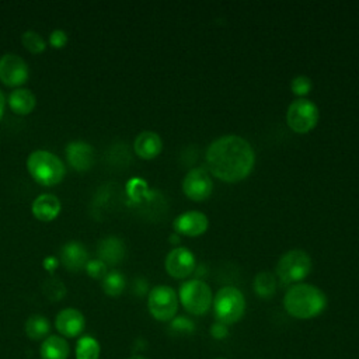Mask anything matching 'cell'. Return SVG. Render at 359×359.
Returning a JSON list of instances; mask_svg holds the SVG:
<instances>
[{
	"label": "cell",
	"instance_id": "obj_28",
	"mask_svg": "<svg viewBox=\"0 0 359 359\" xmlns=\"http://www.w3.org/2000/svg\"><path fill=\"white\" fill-rule=\"evenodd\" d=\"M313 88V83L310 80V77L304 76V74H300V76H296L293 77L292 83H290V90L294 95L303 98L304 95H307Z\"/></svg>",
	"mask_w": 359,
	"mask_h": 359
},
{
	"label": "cell",
	"instance_id": "obj_7",
	"mask_svg": "<svg viewBox=\"0 0 359 359\" xmlns=\"http://www.w3.org/2000/svg\"><path fill=\"white\" fill-rule=\"evenodd\" d=\"M178 294L167 285H157L147 293V309L157 321H171L177 316Z\"/></svg>",
	"mask_w": 359,
	"mask_h": 359
},
{
	"label": "cell",
	"instance_id": "obj_17",
	"mask_svg": "<svg viewBox=\"0 0 359 359\" xmlns=\"http://www.w3.org/2000/svg\"><path fill=\"white\" fill-rule=\"evenodd\" d=\"M133 150L136 156L143 160L156 158L163 150L161 137L153 130H143L136 136L133 142Z\"/></svg>",
	"mask_w": 359,
	"mask_h": 359
},
{
	"label": "cell",
	"instance_id": "obj_30",
	"mask_svg": "<svg viewBox=\"0 0 359 359\" xmlns=\"http://www.w3.org/2000/svg\"><path fill=\"white\" fill-rule=\"evenodd\" d=\"M87 275L93 279H101L108 273V266L98 258H93V259H88V262L84 266Z\"/></svg>",
	"mask_w": 359,
	"mask_h": 359
},
{
	"label": "cell",
	"instance_id": "obj_9",
	"mask_svg": "<svg viewBox=\"0 0 359 359\" xmlns=\"http://www.w3.org/2000/svg\"><path fill=\"white\" fill-rule=\"evenodd\" d=\"M29 77L27 62L17 53L0 56V81L8 87H21Z\"/></svg>",
	"mask_w": 359,
	"mask_h": 359
},
{
	"label": "cell",
	"instance_id": "obj_33",
	"mask_svg": "<svg viewBox=\"0 0 359 359\" xmlns=\"http://www.w3.org/2000/svg\"><path fill=\"white\" fill-rule=\"evenodd\" d=\"M133 290L136 294H144V293H149V285H147V280L143 279V278H137L133 280Z\"/></svg>",
	"mask_w": 359,
	"mask_h": 359
},
{
	"label": "cell",
	"instance_id": "obj_8",
	"mask_svg": "<svg viewBox=\"0 0 359 359\" xmlns=\"http://www.w3.org/2000/svg\"><path fill=\"white\" fill-rule=\"evenodd\" d=\"M320 112L317 105L307 98L294 100L286 111L287 126L299 135L309 133L318 122Z\"/></svg>",
	"mask_w": 359,
	"mask_h": 359
},
{
	"label": "cell",
	"instance_id": "obj_11",
	"mask_svg": "<svg viewBox=\"0 0 359 359\" xmlns=\"http://www.w3.org/2000/svg\"><path fill=\"white\" fill-rule=\"evenodd\" d=\"M164 266L170 276L175 279H185L196 269V261L188 248L175 247L167 254Z\"/></svg>",
	"mask_w": 359,
	"mask_h": 359
},
{
	"label": "cell",
	"instance_id": "obj_34",
	"mask_svg": "<svg viewBox=\"0 0 359 359\" xmlns=\"http://www.w3.org/2000/svg\"><path fill=\"white\" fill-rule=\"evenodd\" d=\"M42 265H43V268H45L48 272H53V271L57 268V265H59V258H56V257H53V255H49V257H46V258L42 261Z\"/></svg>",
	"mask_w": 359,
	"mask_h": 359
},
{
	"label": "cell",
	"instance_id": "obj_16",
	"mask_svg": "<svg viewBox=\"0 0 359 359\" xmlns=\"http://www.w3.org/2000/svg\"><path fill=\"white\" fill-rule=\"evenodd\" d=\"M126 247L122 238L116 236H107L97 243V258L107 266L118 265L125 259Z\"/></svg>",
	"mask_w": 359,
	"mask_h": 359
},
{
	"label": "cell",
	"instance_id": "obj_26",
	"mask_svg": "<svg viewBox=\"0 0 359 359\" xmlns=\"http://www.w3.org/2000/svg\"><path fill=\"white\" fill-rule=\"evenodd\" d=\"M126 192L132 202L140 203L142 201H144V198L149 195L150 191L147 188V184L142 178H132L126 184Z\"/></svg>",
	"mask_w": 359,
	"mask_h": 359
},
{
	"label": "cell",
	"instance_id": "obj_24",
	"mask_svg": "<svg viewBox=\"0 0 359 359\" xmlns=\"http://www.w3.org/2000/svg\"><path fill=\"white\" fill-rule=\"evenodd\" d=\"M101 285H102V290L105 294H108L111 297H116V296L122 294V292L126 286V280L121 272L108 271V273L102 278Z\"/></svg>",
	"mask_w": 359,
	"mask_h": 359
},
{
	"label": "cell",
	"instance_id": "obj_35",
	"mask_svg": "<svg viewBox=\"0 0 359 359\" xmlns=\"http://www.w3.org/2000/svg\"><path fill=\"white\" fill-rule=\"evenodd\" d=\"M4 108H6V97H4L3 91L0 90V119L3 118V114H4Z\"/></svg>",
	"mask_w": 359,
	"mask_h": 359
},
{
	"label": "cell",
	"instance_id": "obj_22",
	"mask_svg": "<svg viewBox=\"0 0 359 359\" xmlns=\"http://www.w3.org/2000/svg\"><path fill=\"white\" fill-rule=\"evenodd\" d=\"M254 292L257 296H259L261 299H269L273 296L275 290H276V279L275 275L268 272V271H262L258 272L257 276L254 278V283H252Z\"/></svg>",
	"mask_w": 359,
	"mask_h": 359
},
{
	"label": "cell",
	"instance_id": "obj_3",
	"mask_svg": "<svg viewBox=\"0 0 359 359\" xmlns=\"http://www.w3.org/2000/svg\"><path fill=\"white\" fill-rule=\"evenodd\" d=\"M27 170L32 180L43 187H53L63 181L66 165L60 157L48 150H34L27 158Z\"/></svg>",
	"mask_w": 359,
	"mask_h": 359
},
{
	"label": "cell",
	"instance_id": "obj_13",
	"mask_svg": "<svg viewBox=\"0 0 359 359\" xmlns=\"http://www.w3.org/2000/svg\"><path fill=\"white\" fill-rule=\"evenodd\" d=\"M172 227L177 234L198 237L208 230L209 219L201 210H188L175 217Z\"/></svg>",
	"mask_w": 359,
	"mask_h": 359
},
{
	"label": "cell",
	"instance_id": "obj_27",
	"mask_svg": "<svg viewBox=\"0 0 359 359\" xmlns=\"http://www.w3.org/2000/svg\"><path fill=\"white\" fill-rule=\"evenodd\" d=\"M42 289H43V294H45L49 300H52V302L60 300V299H63V296L66 294V287H65L63 282H62L60 279H57V278H49V279H46V280L43 282Z\"/></svg>",
	"mask_w": 359,
	"mask_h": 359
},
{
	"label": "cell",
	"instance_id": "obj_32",
	"mask_svg": "<svg viewBox=\"0 0 359 359\" xmlns=\"http://www.w3.org/2000/svg\"><path fill=\"white\" fill-rule=\"evenodd\" d=\"M210 335L213 339L216 341H222V339H226L229 337V325L220 323V321H215L212 325H210Z\"/></svg>",
	"mask_w": 359,
	"mask_h": 359
},
{
	"label": "cell",
	"instance_id": "obj_12",
	"mask_svg": "<svg viewBox=\"0 0 359 359\" xmlns=\"http://www.w3.org/2000/svg\"><path fill=\"white\" fill-rule=\"evenodd\" d=\"M66 160L76 171H88L95 161V151L93 146L84 140H73L66 144Z\"/></svg>",
	"mask_w": 359,
	"mask_h": 359
},
{
	"label": "cell",
	"instance_id": "obj_18",
	"mask_svg": "<svg viewBox=\"0 0 359 359\" xmlns=\"http://www.w3.org/2000/svg\"><path fill=\"white\" fill-rule=\"evenodd\" d=\"M60 210V201L53 194H41L34 199L31 205L32 215L41 222H52L59 216Z\"/></svg>",
	"mask_w": 359,
	"mask_h": 359
},
{
	"label": "cell",
	"instance_id": "obj_14",
	"mask_svg": "<svg viewBox=\"0 0 359 359\" xmlns=\"http://www.w3.org/2000/svg\"><path fill=\"white\" fill-rule=\"evenodd\" d=\"M55 327L60 337L76 338L84 331L86 318L80 310L74 307H66L56 314Z\"/></svg>",
	"mask_w": 359,
	"mask_h": 359
},
{
	"label": "cell",
	"instance_id": "obj_19",
	"mask_svg": "<svg viewBox=\"0 0 359 359\" xmlns=\"http://www.w3.org/2000/svg\"><path fill=\"white\" fill-rule=\"evenodd\" d=\"M6 102L14 114L28 115L34 111V108L36 105V98L31 90H28L25 87H18V88L11 90Z\"/></svg>",
	"mask_w": 359,
	"mask_h": 359
},
{
	"label": "cell",
	"instance_id": "obj_2",
	"mask_svg": "<svg viewBox=\"0 0 359 359\" xmlns=\"http://www.w3.org/2000/svg\"><path fill=\"white\" fill-rule=\"evenodd\" d=\"M283 307L297 320H310L320 316L327 307V296L310 283L292 285L283 296Z\"/></svg>",
	"mask_w": 359,
	"mask_h": 359
},
{
	"label": "cell",
	"instance_id": "obj_1",
	"mask_svg": "<svg viewBox=\"0 0 359 359\" xmlns=\"http://www.w3.org/2000/svg\"><path fill=\"white\" fill-rule=\"evenodd\" d=\"M209 172L229 184L245 180L255 164V151L248 140L237 135H224L213 140L206 150Z\"/></svg>",
	"mask_w": 359,
	"mask_h": 359
},
{
	"label": "cell",
	"instance_id": "obj_31",
	"mask_svg": "<svg viewBox=\"0 0 359 359\" xmlns=\"http://www.w3.org/2000/svg\"><path fill=\"white\" fill-rule=\"evenodd\" d=\"M67 41H69V36L63 29H53L49 35V45L55 49L63 48L67 43Z\"/></svg>",
	"mask_w": 359,
	"mask_h": 359
},
{
	"label": "cell",
	"instance_id": "obj_5",
	"mask_svg": "<svg viewBox=\"0 0 359 359\" xmlns=\"http://www.w3.org/2000/svg\"><path fill=\"white\" fill-rule=\"evenodd\" d=\"M178 300L188 313L203 316L212 306L213 294L209 285L202 279H189L180 286Z\"/></svg>",
	"mask_w": 359,
	"mask_h": 359
},
{
	"label": "cell",
	"instance_id": "obj_10",
	"mask_svg": "<svg viewBox=\"0 0 359 359\" xmlns=\"http://www.w3.org/2000/svg\"><path fill=\"white\" fill-rule=\"evenodd\" d=\"M182 191L191 201L202 202L208 199L213 191L210 174L201 167L189 170L182 180Z\"/></svg>",
	"mask_w": 359,
	"mask_h": 359
},
{
	"label": "cell",
	"instance_id": "obj_15",
	"mask_svg": "<svg viewBox=\"0 0 359 359\" xmlns=\"http://www.w3.org/2000/svg\"><path fill=\"white\" fill-rule=\"evenodd\" d=\"M88 251L86 245L80 241L72 240L62 245L59 262L70 272H77L84 269L86 264L88 262Z\"/></svg>",
	"mask_w": 359,
	"mask_h": 359
},
{
	"label": "cell",
	"instance_id": "obj_4",
	"mask_svg": "<svg viewBox=\"0 0 359 359\" xmlns=\"http://www.w3.org/2000/svg\"><path fill=\"white\" fill-rule=\"evenodd\" d=\"M213 311L216 321L226 325L236 324L245 313V297L234 286H223L213 296Z\"/></svg>",
	"mask_w": 359,
	"mask_h": 359
},
{
	"label": "cell",
	"instance_id": "obj_25",
	"mask_svg": "<svg viewBox=\"0 0 359 359\" xmlns=\"http://www.w3.org/2000/svg\"><path fill=\"white\" fill-rule=\"evenodd\" d=\"M21 42L24 48L31 53H42L46 48L45 39L36 31H32V29H27L21 35Z\"/></svg>",
	"mask_w": 359,
	"mask_h": 359
},
{
	"label": "cell",
	"instance_id": "obj_29",
	"mask_svg": "<svg viewBox=\"0 0 359 359\" xmlns=\"http://www.w3.org/2000/svg\"><path fill=\"white\" fill-rule=\"evenodd\" d=\"M170 330L174 331L175 334H192L195 330V324L191 318L184 317V316H175L170 321Z\"/></svg>",
	"mask_w": 359,
	"mask_h": 359
},
{
	"label": "cell",
	"instance_id": "obj_20",
	"mask_svg": "<svg viewBox=\"0 0 359 359\" xmlns=\"http://www.w3.org/2000/svg\"><path fill=\"white\" fill-rule=\"evenodd\" d=\"M39 356L41 359H67L69 344L60 335H49L41 344Z\"/></svg>",
	"mask_w": 359,
	"mask_h": 359
},
{
	"label": "cell",
	"instance_id": "obj_6",
	"mask_svg": "<svg viewBox=\"0 0 359 359\" xmlns=\"http://www.w3.org/2000/svg\"><path fill=\"white\" fill-rule=\"evenodd\" d=\"M311 272V258L303 250H290L285 252L276 264V275L285 285L302 283Z\"/></svg>",
	"mask_w": 359,
	"mask_h": 359
},
{
	"label": "cell",
	"instance_id": "obj_21",
	"mask_svg": "<svg viewBox=\"0 0 359 359\" xmlns=\"http://www.w3.org/2000/svg\"><path fill=\"white\" fill-rule=\"evenodd\" d=\"M49 320L41 314H32L25 321V334L32 341H43L49 337Z\"/></svg>",
	"mask_w": 359,
	"mask_h": 359
},
{
	"label": "cell",
	"instance_id": "obj_36",
	"mask_svg": "<svg viewBox=\"0 0 359 359\" xmlns=\"http://www.w3.org/2000/svg\"><path fill=\"white\" fill-rule=\"evenodd\" d=\"M172 236H174V237H171V238H170V241H171V243H178V241H180L178 234H172Z\"/></svg>",
	"mask_w": 359,
	"mask_h": 359
},
{
	"label": "cell",
	"instance_id": "obj_37",
	"mask_svg": "<svg viewBox=\"0 0 359 359\" xmlns=\"http://www.w3.org/2000/svg\"><path fill=\"white\" fill-rule=\"evenodd\" d=\"M215 359H224V358H215Z\"/></svg>",
	"mask_w": 359,
	"mask_h": 359
},
{
	"label": "cell",
	"instance_id": "obj_23",
	"mask_svg": "<svg viewBox=\"0 0 359 359\" xmlns=\"http://www.w3.org/2000/svg\"><path fill=\"white\" fill-rule=\"evenodd\" d=\"M100 342L90 335L81 337L76 344V359H100Z\"/></svg>",
	"mask_w": 359,
	"mask_h": 359
}]
</instances>
